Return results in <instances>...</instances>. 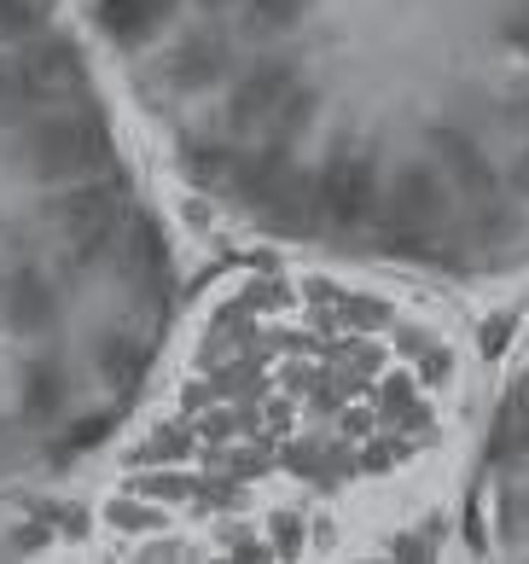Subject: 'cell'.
Wrapping results in <instances>:
<instances>
[{
	"label": "cell",
	"mask_w": 529,
	"mask_h": 564,
	"mask_svg": "<svg viewBox=\"0 0 529 564\" xmlns=\"http://www.w3.org/2000/svg\"><path fill=\"white\" fill-rule=\"evenodd\" d=\"M442 210H449V186H442V175L425 170V163H413V170H401L396 186H390L385 227L396 239H408V245H425L442 227Z\"/></svg>",
	"instance_id": "6da1fadb"
},
{
	"label": "cell",
	"mask_w": 529,
	"mask_h": 564,
	"mask_svg": "<svg viewBox=\"0 0 529 564\" xmlns=\"http://www.w3.org/2000/svg\"><path fill=\"white\" fill-rule=\"evenodd\" d=\"M321 210L332 227H361L378 210V186H373V163L355 152H337L321 175Z\"/></svg>",
	"instance_id": "7a4b0ae2"
},
{
	"label": "cell",
	"mask_w": 529,
	"mask_h": 564,
	"mask_svg": "<svg viewBox=\"0 0 529 564\" xmlns=\"http://www.w3.org/2000/svg\"><path fill=\"white\" fill-rule=\"evenodd\" d=\"M94 158H99V129L82 117H53L30 134V163H35V175H47V181L82 175Z\"/></svg>",
	"instance_id": "3957f363"
},
{
	"label": "cell",
	"mask_w": 529,
	"mask_h": 564,
	"mask_svg": "<svg viewBox=\"0 0 529 564\" xmlns=\"http://www.w3.org/2000/svg\"><path fill=\"white\" fill-rule=\"evenodd\" d=\"M298 88V76H291L285 65H262V70H250L239 88H233V99H227V122L239 134H262L268 129V117L280 111V99Z\"/></svg>",
	"instance_id": "277c9868"
},
{
	"label": "cell",
	"mask_w": 529,
	"mask_h": 564,
	"mask_svg": "<svg viewBox=\"0 0 529 564\" xmlns=\"http://www.w3.org/2000/svg\"><path fill=\"white\" fill-rule=\"evenodd\" d=\"M82 82H88V70H82V53L71 47V41H41V47L30 53L24 65V88L35 99H65L76 94Z\"/></svg>",
	"instance_id": "5b68a950"
},
{
	"label": "cell",
	"mask_w": 529,
	"mask_h": 564,
	"mask_svg": "<svg viewBox=\"0 0 529 564\" xmlns=\"http://www.w3.org/2000/svg\"><path fill=\"white\" fill-rule=\"evenodd\" d=\"M262 221L280 227V234H314V227L326 221V210H321V181L303 175V170H291L280 193L262 204Z\"/></svg>",
	"instance_id": "8992f818"
},
{
	"label": "cell",
	"mask_w": 529,
	"mask_h": 564,
	"mask_svg": "<svg viewBox=\"0 0 529 564\" xmlns=\"http://www.w3.org/2000/svg\"><path fill=\"white\" fill-rule=\"evenodd\" d=\"M222 70H227V47H222V41H209V35H186L181 47L163 58L169 88H181V94H204V88H216Z\"/></svg>",
	"instance_id": "52a82bcc"
},
{
	"label": "cell",
	"mask_w": 529,
	"mask_h": 564,
	"mask_svg": "<svg viewBox=\"0 0 529 564\" xmlns=\"http://www.w3.org/2000/svg\"><path fill=\"white\" fill-rule=\"evenodd\" d=\"M0 315H7L12 332H47L58 321V297L35 268H24V274H12L7 291H0Z\"/></svg>",
	"instance_id": "ba28073f"
},
{
	"label": "cell",
	"mask_w": 529,
	"mask_h": 564,
	"mask_svg": "<svg viewBox=\"0 0 529 564\" xmlns=\"http://www.w3.org/2000/svg\"><path fill=\"white\" fill-rule=\"evenodd\" d=\"M431 145H436L442 175H449L465 198H489V193H495V170L483 163L477 140H465L460 129H436V134H431Z\"/></svg>",
	"instance_id": "9c48e42d"
},
{
	"label": "cell",
	"mask_w": 529,
	"mask_h": 564,
	"mask_svg": "<svg viewBox=\"0 0 529 564\" xmlns=\"http://www.w3.org/2000/svg\"><path fill=\"white\" fill-rule=\"evenodd\" d=\"M169 12H175V0H99V24L111 41H122V47L158 35Z\"/></svg>",
	"instance_id": "30bf717a"
},
{
	"label": "cell",
	"mask_w": 529,
	"mask_h": 564,
	"mask_svg": "<svg viewBox=\"0 0 529 564\" xmlns=\"http://www.w3.org/2000/svg\"><path fill=\"white\" fill-rule=\"evenodd\" d=\"M58 408H65V372H58L53 361H35L24 372V420L47 425Z\"/></svg>",
	"instance_id": "8fae6325"
},
{
	"label": "cell",
	"mask_w": 529,
	"mask_h": 564,
	"mask_svg": "<svg viewBox=\"0 0 529 564\" xmlns=\"http://www.w3.org/2000/svg\"><path fill=\"white\" fill-rule=\"evenodd\" d=\"M53 216L71 227V234H111V198L99 193V186H82V193L58 198Z\"/></svg>",
	"instance_id": "7c38bea8"
},
{
	"label": "cell",
	"mask_w": 529,
	"mask_h": 564,
	"mask_svg": "<svg viewBox=\"0 0 529 564\" xmlns=\"http://www.w3.org/2000/svg\"><path fill=\"white\" fill-rule=\"evenodd\" d=\"M314 106H321V99H314V94L303 88V82H298V88H291V94L280 99V111L268 117V129H262V134H268L273 145H285V152H291V140H298V134L309 129V117H314Z\"/></svg>",
	"instance_id": "4fadbf2b"
},
{
	"label": "cell",
	"mask_w": 529,
	"mask_h": 564,
	"mask_svg": "<svg viewBox=\"0 0 529 564\" xmlns=\"http://www.w3.org/2000/svg\"><path fill=\"white\" fill-rule=\"evenodd\" d=\"M233 163H239V152H233V145H222V140H193V145H186V175H193L198 186L233 181Z\"/></svg>",
	"instance_id": "5bb4252c"
},
{
	"label": "cell",
	"mask_w": 529,
	"mask_h": 564,
	"mask_svg": "<svg viewBox=\"0 0 529 564\" xmlns=\"http://www.w3.org/2000/svg\"><path fill=\"white\" fill-rule=\"evenodd\" d=\"M99 361H105V379H111V384H129L134 372L145 367V349H140V344H129V338H105Z\"/></svg>",
	"instance_id": "9a60e30c"
},
{
	"label": "cell",
	"mask_w": 529,
	"mask_h": 564,
	"mask_svg": "<svg viewBox=\"0 0 529 564\" xmlns=\"http://www.w3.org/2000/svg\"><path fill=\"white\" fill-rule=\"evenodd\" d=\"M47 18V0H0V35H35Z\"/></svg>",
	"instance_id": "2e32d148"
},
{
	"label": "cell",
	"mask_w": 529,
	"mask_h": 564,
	"mask_svg": "<svg viewBox=\"0 0 529 564\" xmlns=\"http://www.w3.org/2000/svg\"><path fill=\"white\" fill-rule=\"evenodd\" d=\"M309 0H250V18H257L262 30H291L303 18Z\"/></svg>",
	"instance_id": "e0dca14e"
},
{
	"label": "cell",
	"mask_w": 529,
	"mask_h": 564,
	"mask_svg": "<svg viewBox=\"0 0 529 564\" xmlns=\"http://www.w3.org/2000/svg\"><path fill=\"white\" fill-rule=\"evenodd\" d=\"M105 431H111V413H94L88 425H76V431H71V448H88V443H99Z\"/></svg>",
	"instance_id": "ac0fdd59"
},
{
	"label": "cell",
	"mask_w": 529,
	"mask_h": 564,
	"mask_svg": "<svg viewBox=\"0 0 529 564\" xmlns=\"http://www.w3.org/2000/svg\"><path fill=\"white\" fill-rule=\"evenodd\" d=\"M506 35H512V47H523V53H529V12H523V18H512V24H506Z\"/></svg>",
	"instance_id": "d6986e66"
},
{
	"label": "cell",
	"mask_w": 529,
	"mask_h": 564,
	"mask_svg": "<svg viewBox=\"0 0 529 564\" xmlns=\"http://www.w3.org/2000/svg\"><path fill=\"white\" fill-rule=\"evenodd\" d=\"M512 181H518V186H523V193H529V152L518 158V170H512Z\"/></svg>",
	"instance_id": "ffe728a7"
},
{
	"label": "cell",
	"mask_w": 529,
	"mask_h": 564,
	"mask_svg": "<svg viewBox=\"0 0 529 564\" xmlns=\"http://www.w3.org/2000/svg\"><path fill=\"white\" fill-rule=\"evenodd\" d=\"M204 7H222V0H204Z\"/></svg>",
	"instance_id": "44dd1931"
}]
</instances>
